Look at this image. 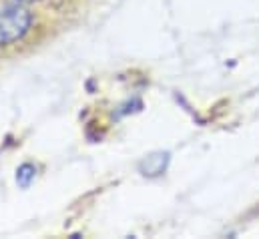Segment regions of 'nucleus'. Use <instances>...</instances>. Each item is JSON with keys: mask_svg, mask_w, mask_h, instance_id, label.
<instances>
[{"mask_svg": "<svg viewBox=\"0 0 259 239\" xmlns=\"http://www.w3.org/2000/svg\"><path fill=\"white\" fill-rule=\"evenodd\" d=\"M32 24V16L28 10L20 6H12L0 12V47L12 45L20 41Z\"/></svg>", "mask_w": 259, "mask_h": 239, "instance_id": "obj_1", "label": "nucleus"}, {"mask_svg": "<svg viewBox=\"0 0 259 239\" xmlns=\"http://www.w3.org/2000/svg\"><path fill=\"white\" fill-rule=\"evenodd\" d=\"M34 177V169L30 167V165H24V167H20V171H18V181L22 183V185H28V181Z\"/></svg>", "mask_w": 259, "mask_h": 239, "instance_id": "obj_2", "label": "nucleus"}, {"mask_svg": "<svg viewBox=\"0 0 259 239\" xmlns=\"http://www.w3.org/2000/svg\"><path fill=\"white\" fill-rule=\"evenodd\" d=\"M18 2H34V0H18Z\"/></svg>", "mask_w": 259, "mask_h": 239, "instance_id": "obj_3", "label": "nucleus"}]
</instances>
